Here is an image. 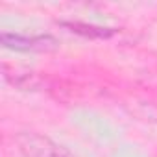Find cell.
<instances>
[{"mask_svg": "<svg viewBox=\"0 0 157 157\" xmlns=\"http://www.w3.org/2000/svg\"><path fill=\"white\" fill-rule=\"evenodd\" d=\"M65 28H70V32L82 33L87 37H109L113 32L109 28H98V26H89V24H80V22H65Z\"/></svg>", "mask_w": 157, "mask_h": 157, "instance_id": "obj_3", "label": "cell"}, {"mask_svg": "<svg viewBox=\"0 0 157 157\" xmlns=\"http://www.w3.org/2000/svg\"><path fill=\"white\" fill-rule=\"evenodd\" d=\"M2 44L10 50H19V52H46L56 48V39L50 35H22V33H10L4 32L0 35Z\"/></svg>", "mask_w": 157, "mask_h": 157, "instance_id": "obj_2", "label": "cell"}, {"mask_svg": "<svg viewBox=\"0 0 157 157\" xmlns=\"http://www.w3.org/2000/svg\"><path fill=\"white\" fill-rule=\"evenodd\" d=\"M17 146L24 157H74L52 139L33 131H22L17 137Z\"/></svg>", "mask_w": 157, "mask_h": 157, "instance_id": "obj_1", "label": "cell"}]
</instances>
